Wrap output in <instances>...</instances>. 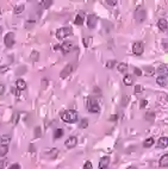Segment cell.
<instances>
[{
  "label": "cell",
  "instance_id": "5bb4252c",
  "mask_svg": "<svg viewBox=\"0 0 168 169\" xmlns=\"http://www.w3.org/2000/svg\"><path fill=\"white\" fill-rule=\"evenodd\" d=\"M168 145V138L167 137H161L157 141V148H167Z\"/></svg>",
  "mask_w": 168,
  "mask_h": 169
},
{
  "label": "cell",
  "instance_id": "9a60e30c",
  "mask_svg": "<svg viewBox=\"0 0 168 169\" xmlns=\"http://www.w3.org/2000/svg\"><path fill=\"white\" fill-rule=\"evenodd\" d=\"M16 86H17V88L19 91H23V90H25L26 88V82L24 81L23 79H18L17 81H16Z\"/></svg>",
  "mask_w": 168,
  "mask_h": 169
},
{
  "label": "cell",
  "instance_id": "e575fe53",
  "mask_svg": "<svg viewBox=\"0 0 168 169\" xmlns=\"http://www.w3.org/2000/svg\"><path fill=\"white\" fill-rule=\"evenodd\" d=\"M39 4H42V5H44L45 6V9H48V7H49L51 4H53V1H41Z\"/></svg>",
  "mask_w": 168,
  "mask_h": 169
},
{
  "label": "cell",
  "instance_id": "7c38bea8",
  "mask_svg": "<svg viewBox=\"0 0 168 169\" xmlns=\"http://www.w3.org/2000/svg\"><path fill=\"white\" fill-rule=\"evenodd\" d=\"M156 82H157L160 86L167 87V83H168V77H167V75H160V76L156 79Z\"/></svg>",
  "mask_w": 168,
  "mask_h": 169
},
{
  "label": "cell",
  "instance_id": "f546056e",
  "mask_svg": "<svg viewBox=\"0 0 168 169\" xmlns=\"http://www.w3.org/2000/svg\"><path fill=\"white\" fill-rule=\"evenodd\" d=\"M84 169H93V166H92V163L90 162V161H87V162L84 164Z\"/></svg>",
  "mask_w": 168,
  "mask_h": 169
},
{
  "label": "cell",
  "instance_id": "277c9868",
  "mask_svg": "<svg viewBox=\"0 0 168 169\" xmlns=\"http://www.w3.org/2000/svg\"><path fill=\"white\" fill-rule=\"evenodd\" d=\"M75 48V45H74V43L73 42H70V41H67V42H65V43H62L61 45H60V49L62 50V53L63 54H68V53H70L72 50H73Z\"/></svg>",
  "mask_w": 168,
  "mask_h": 169
},
{
  "label": "cell",
  "instance_id": "8992f818",
  "mask_svg": "<svg viewBox=\"0 0 168 169\" xmlns=\"http://www.w3.org/2000/svg\"><path fill=\"white\" fill-rule=\"evenodd\" d=\"M4 43L7 48H11L14 44V34L13 32H9L6 34V36L4 37Z\"/></svg>",
  "mask_w": 168,
  "mask_h": 169
},
{
  "label": "cell",
  "instance_id": "f35d334b",
  "mask_svg": "<svg viewBox=\"0 0 168 169\" xmlns=\"http://www.w3.org/2000/svg\"><path fill=\"white\" fill-rule=\"evenodd\" d=\"M5 93V86L0 83V95H3Z\"/></svg>",
  "mask_w": 168,
  "mask_h": 169
},
{
  "label": "cell",
  "instance_id": "b9f144b4",
  "mask_svg": "<svg viewBox=\"0 0 168 169\" xmlns=\"http://www.w3.org/2000/svg\"><path fill=\"white\" fill-rule=\"evenodd\" d=\"M116 120H117V116H116V114H113V116L110 117V122H116Z\"/></svg>",
  "mask_w": 168,
  "mask_h": 169
},
{
  "label": "cell",
  "instance_id": "f1b7e54d",
  "mask_svg": "<svg viewBox=\"0 0 168 169\" xmlns=\"http://www.w3.org/2000/svg\"><path fill=\"white\" fill-rule=\"evenodd\" d=\"M134 73L137 75V76H141V75L143 74V71H142V69H140V68H134Z\"/></svg>",
  "mask_w": 168,
  "mask_h": 169
},
{
  "label": "cell",
  "instance_id": "8fae6325",
  "mask_svg": "<svg viewBox=\"0 0 168 169\" xmlns=\"http://www.w3.org/2000/svg\"><path fill=\"white\" fill-rule=\"evenodd\" d=\"M110 164V157L109 156H104L99 161V169H106Z\"/></svg>",
  "mask_w": 168,
  "mask_h": 169
},
{
  "label": "cell",
  "instance_id": "bcb514c9",
  "mask_svg": "<svg viewBox=\"0 0 168 169\" xmlns=\"http://www.w3.org/2000/svg\"><path fill=\"white\" fill-rule=\"evenodd\" d=\"M0 12H1V11H0Z\"/></svg>",
  "mask_w": 168,
  "mask_h": 169
},
{
  "label": "cell",
  "instance_id": "e0dca14e",
  "mask_svg": "<svg viewBox=\"0 0 168 169\" xmlns=\"http://www.w3.org/2000/svg\"><path fill=\"white\" fill-rule=\"evenodd\" d=\"M123 82H124V85L125 86H131L132 83H134V79H132V76L131 75H125L124 76V79H123Z\"/></svg>",
  "mask_w": 168,
  "mask_h": 169
},
{
  "label": "cell",
  "instance_id": "4316f807",
  "mask_svg": "<svg viewBox=\"0 0 168 169\" xmlns=\"http://www.w3.org/2000/svg\"><path fill=\"white\" fill-rule=\"evenodd\" d=\"M10 139H11L10 136H3V137L0 138V142L3 143V145H7V143L10 142Z\"/></svg>",
  "mask_w": 168,
  "mask_h": 169
},
{
  "label": "cell",
  "instance_id": "7a4b0ae2",
  "mask_svg": "<svg viewBox=\"0 0 168 169\" xmlns=\"http://www.w3.org/2000/svg\"><path fill=\"white\" fill-rule=\"evenodd\" d=\"M87 110L91 113H98L100 111V106L97 100H94L93 98H88L87 99Z\"/></svg>",
  "mask_w": 168,
  "mask_h": 169
},
{
  "label": "cell",
  "instance_id": "52a82bcc",
  "mask_svg": "<svg viewBox=\"0 0 168 169\" xmlns=\"http://www.w3.org/2000/svg\"><path fill=\"white\" fill-rule=\"evenodd\" d=\"M98 23V17L95 14H90L88 17H87V26L90 29H94L95 25H97Z\"/></svg>",
  "mask_w": 168,
  "mask_h": 169
},
{
  "label": "cell",
  "instance_id": "ba28073f",
  "mask_svg": "<svg viewBox=\"0 0 168 169\" xmlns=\"http://www.w3.org/2000/svg\"><path fill=\"white\" fill-rule=\"evenodd\" d=\"M73 69H74V67H73V64L72 63H69V64H67V66L62 69V71H61V74H60V76H61V79H65V77H67L68 75H70L72 74V71H73Z\"/></svg>",
  "mask_w": 168,
  "mask_h": 169
},
{
  "label": "cell",
  "instance_id": "7bdbcfd3",
  "mask_svg": "<svg viewBox=\"0 0 168 169\" xmlns=\"http://www.w3.org/2000/svg\"><path fill=\"white\" fill-rule=\"evenodd\" d=\"M163 45H165V49L167 50V39H165V41H163Z\"/></svg>",
  "mask_w": 168,
  "mask_h": 169
},
{
  "label": "cell",
  "instance_id": "6da1fadb",
  "mask_svg": "<svg viewBox=\"0 0 168 169\" xmlns=\"http://www.w3.org/2000/svg\"><path fill=\"white\" fill-rule=\"evenodd\" d=\"M61 119L63 120V122L69 123V124L76 123L78 122V113L74 110H67V111L61 113Z\"/></svg>",
  "mask_w": 168,
  "mask_h": 169
},
{
  "label": "cell",
  "instance_id": "484cf974",
  "mask_svg": "<svg viewBox=\"0 0 168 169\" xmlns=\"http://www.w3.org/2000/svg\"><path fill=\"white\" fill-rule=\"evenodd\" d=\"M24 9H25V6H24V5H18V6H16V7H14V13H16V14H19V13H22V12L24 11Z\"/></svg>",
  "mask_w": 168,
  "mask_h": 169
},
{
  "label": "cell",
  "instance_id": "83f0119b",
  "mask_svg": "<svg viewBox=\"0 0 168 169\" xmlns=\"http://www.w3.org/2000/svg\"><path fill=\"white\" fill-rule=\"evenodd\" d=\"M88 126V119H82L81 122H80V127L81 129H86Z\"/></svg>",
  "mask_w": 168,
  "mask_h": 169
},
{
  "label": "cell",
  "instance_id": "ffe728a7",
  "mask_svg": "<svg viewBox=\"0 0 168 169\" xmlns=\"http://www.w3.org/2000/svg\"><path fill=\"white\" fill-rule=\"evenodd\" d=\"M167 71H168L167 64H163V66H161V67L157 68V73L161 74V75H167Z\"/></svg>",
  "mask_w": 168,
  "mask_h": 169
},
{
  "label": "cell",
  "instance_id": "74e56055",
  "mask_svg": "<svg viewBox=\"0 0 168 169\" xmlns=\"http://www.w3.org/2000/svg\"><path fill=\"white\" fill-rule=\"evenodd\" d=\"M9 169H20V166H19L18 163H14V164H12Z\"/></svg>",
  "mask_w": 168,
  "mask_h": 169
},
{
  "label": "cell",
  "instance_id": "30bf717a",
  "mask_svg": "<svg viewBox=\"0 0 168 169\" xmlns=\"http://www.w3.org/2000/svg\"><path fill=\"white\" fill-rule=\"evenodd\" d=\"M76 144H78V138L74 137V136H70V137L65 142V145L68 149H73L74 147H76Z\"/></svg>",
  "mask_w": 168,
  "mask_h": 169
},
{
  "label": "cell",
  "instance_id": "ab89813d",
  "mask_svg": "<svg viewBox=\"0 0 168 169\" xmlns=\"http://www.w3.org/2000/svg\"><path fill=\"white\" fill-rule=\"evenodd\" d=\"M106 4H109V5H111V6H115V5L117 4V1H116V0H115V1H113V0H107Z\"/></svg>",
  "mask_w": 168,
  "mask_h": 169
},
{
  "label": "cell",
  "instance_id": "5b68a950",
  "mask_svg": "<svg viewBox=\"0 0 168 169\" xmlns=\"http://www.w3.org/2000/svg\"><path fill=\"white\" fill-rule=\"evenodd\" d=\"M132 51H134L135 55H137V56L142 55L143 51H144V46H143V43H141V42H135L134 45H132Z\"/></svg>",
  "mask_w": 168,
  "mask_h": 169
},
{
  "label": "cell",
  "instance_id": "7402d4cb",
  "mask_svg": "<svg viewBox=\"0 0 168 169\" xmlns=\"http://www.w3.org/2000/svg\"><path fill=\"white\" fill-rule=\"evenodd\" d=\"M63 136V130L62 129H56L54 131V139H57V138H61Z\"/></svg>",
  "mask_w": 168,
  "mask_h": 169
},
{
  "label": "cell",
  "instance_id": "603a6c76",
  "mask_svg": "<svg viewBox=\"0 0 168 169\" xmlns=\"http://www.w3.org/2000/svg\"><path fill=\"white\" fill-rule=\"evenodd\" d=\"M143 70H144V74L146 75H148V76H150V75H154V68L153 67H146L144 69H143ZM142 70V71H143Z\"/></svg>",
  "mask_w": 168,
  "mask_h": 169
},
{
  "label": "cell",
  "instance_id": "2e32d148",
  "mask_svg": "<svg viewBox=\"0 0 168 169\" xmlns=\"http://www.w3.org/2000/svg\"><path fill=\"white\" fill-rule=\"evenodd\" d=\"M160 166H161L162 168H167L168 167V155L165 154L161 158H160Z\"/></svg>",
  "mask_w": 168,
  "mask_h": 169
},
{
  "label": "cell",
  "instance_id": "3957f363",
  "mask_svg": "<svg viewBox=\"0 0 168 169\" xmlns=\"http://www.w3.org/2000/svg\"><path fill=\"white\" fill-rule=\"evenodd\" d=\"M70 35H72V29L70 28H61L56 31V37H57L59 39H63V38L70 36Z\"/></svg>",
  "mask_w": 168,
  "mask_h": 169
},
{
  "label": "cell",
  "instance_id": "d6986e66",
  "mask_svg": "<svg viewBox=\"0 0 168 169\" xmlns=\"http://www.w3.org/2000/svg\"><path fill=\"white\" fill-rule=\"evenodd\" d=\"M144 118H146L147 122L151 123V122H154V119H155V113H154V112H151V111H149V112H147V113H146Z\"/></svg>",
  "mask_w": 168,
  "mask_h": 169
},
{
  "label": "cell",
  "instance_id": "1f68e13d",
  "mask_svg": "<svg viewBox=\"0 0 168 169\" xmlns=\"http://www.w3.org/2000/svg\"><path fill=\"white\" fill-rule=\"evenodd\" d=\"M31 60H32V61H37L38 60V53L37 51H32V55H31Z\"/></svg>",
  "mask_w": 168,
  "mask_h": 169
},
{
  "label": "cell",
  "instance_id": "f6af8a7d",
  "mask_svg": "<svg viewBox=\"0 0 168 169\" xmlns=\"http://www.w3.org/2000/svg\"><path fill=\"white\" fill-rule=\"evenodd\" d=\"M1 31H3V29H1V28H0V34H1Z\"/></svg>",
  "mask_w": 168,
  "mask_h": 169
},
{
  "label": "cell",
  "instance_id": "d6a6232c",
  "mask_svg": "<svg viewBox=\"0 0 168 169\" xmlns=\"http://www.w3.org/2000/svg\"><path fill=\"white\" fill-rule=\"evenodd\" d=\"M35 137H41V129L35 127Z\"/></svg>",
  "mask_w": 168,
  "mask_h": 169
},
{
  "label": "cell",
  "instance_id": "8d00e7d4",
  "mask_svg": "<svg viewBox=\"0 0 168 169\" xmlns=\"http://www.w3.org/2000/svg\"><path fill=\"white\" fill-rule=\"evenodd\" d=\"M6 161L5 160H1V161H0V169H4L5 168V166H6Z\"/></svg>",
  "mask_w": 168,
  "mask_h": 169
},
{
  "label": "cell",
  "instance_id": "d4e9b609",
  "mask_svg": "<svg viewBox=\"0 0 168 169\" xmlns=\"http://www.w3.org/2000/svg\"><path fill=\"white\" fill-rule=\"evenodd\" d=\"M118 70L121 71V73H124V71L128 70V64L126 63H119L118 64Z\"/></svg>",
  "mask_w": 168,
  "mask_h": 169
},
{
  "label": "cell",
  "instance_id": "60d3db41",
  "mask_svg": "<svg viewBox=\"0 0 168 169\" xmlns=\"http://www.w3.org/2000/svg\"><path fill=\"white\" fill-rule=\"evenodd\" d=\"M146 105H147V100H141V106H140V107H141V108H143Z\"/></svg>",
  "mask_w": 168,
  "mask_h": 169
},
{
  "label": "cell",
  "instance_id": "ac0fdd59",
  "mask_svg": "<svg viewBox=\"0 0 168 169\" xmlns=\"http://www.w3.org/2000/svg\"><path fill=\"white\" fill-rule=\"evenodd\" d=\"M84 20H85V17H84V13H80L76 15V18H75V24L76 25H82L84 24Z\"/></svg>",
  "mask_w": 168,
  "mask_h": 169
},
{
  "label": "cell",
  "instance_id": "ee69618b",
  "mask_svg": "<svg viewBox=\"0 0 168 169\" xmlns=\"http://www.w3.org/2000/svg\"><path fill=\"white\" fill-rule=\"evenodd\" d=\"M128 169H137V168H135V167H129Z\"/></svg>",
  "mask_w": 168,
  "mask_h": 169
},
{
  "label": "cell",
  "instance_id": "836d02e7",
  "mask_svg": "<svg viewBox=\"0 0 168 169\" xmlns=\"http://www.w3.org/2000/svg\"><path fill=\"white\" fill-rule=\"evenodd\" d=\"M115 64H116V61H109L107 64H106V67L111 69V68H113V67H115Z\"/></svg>",
  "mask_w": 168,
  "mask_h": 169
},
{
  "label": "cell",
  "instance_id": "9c48e42d",
  "mask_svg": "<svg viewBox=\"0 0 168 169\" xmlns=\"http://www.w3.org/2000/svg\"><path fill=\"white\" fill-rule=\"evenodd\" d=\"M135 17H136V20L137 22H143L146 19V11L142 9V7H140V9H137L136 10V12H135Z\"/></svg>",
  "mask_w": 168,
  "mask_h": 169
},
{
  "label": "cell",
  "instance_id": "4fadbf2b",
  "mask_svg": "<svg viewBox=\"0 0 168 169\" xmlns=\"http://www.w3.org/2000/svg\"><path fill=\"white\" fill-rule=\"evenodd\" d=\"M157 26L161 31H167V26H168V23L165 18H161L159 22H157Z\"/></svg>",
  "mask_w": 168,
  "mask_h": 169
},
{
  "label": "cell",
  "instance_id": "cb8c5ba5",
  "mask_svg": "<svg viewBox=\"0 0 168 169\" xmlns=\"http://www.w3.org/2000/svg\"><path fill=\"white\" fill-rule=\"evenodd\" d=\"M7 152H9V147H7V145H1V147H0V157L5 156Z\"/></svg>",
  "mask_w": 168,
  "mask_h": 169
},
{
  "label": "cell",
  "instance_id": "d590c367",
  "mask_svg": "<svg viewBox=\"0 0 168 169\" xmlns=\"http://www.w3.org/2000/svg\"><path fill=\"white\" fill-rule=\"evenodd\" d=\"M141 91H142V87H141L140 85H137V86L135 87V93H136V94H140Z\"/></svg>",
  "mask_w": 168,
  "mask_h": 169
},
{
  "label": "cell",
  "instance_id": "44dd1931",
  "mask_svg": "<svg viewBox=\"0 0 168 169\" xmlns=\"http://www.w3.org/2000/svg\"><path fill=\"white\" fill-rule=\"evenodd\" d=\"M154 138L153 137H149V138H147L146 141H144V143H143V147H144V148H150L151 145H153V144H154Z\"/></svg>",
  "mask_w": 168,
  "mask_h": 169
},
{
  "label": "cell",
  "instance_id": "4dcf8cb0",
  "mask_svg": "<svg viewBox=\"0 0 168 169\" xmlns=\"http://www.w3.org/2000/svg\"><path fill=\"white\" fill-rule=\"evenodd\" d=\"M18 118H19V113H18V112H16V113L13 114V124L14 125L18 123Z\"/></svg>",
  "mask_w": 168,
  "mask_h": 169
}]
</instances>
